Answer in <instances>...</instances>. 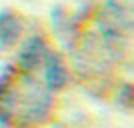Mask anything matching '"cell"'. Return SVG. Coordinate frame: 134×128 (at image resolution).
Listing matches in <instances>:
<instances>
[{
	"instance_id": "277c9868",
	"label": "cell",
	"mask_w": 134,
	"mask_h": 128,
	"mask_svg": "<svg viewBox=\"0 0 134 128\" xmlns=\"http://www.w3.org/2000/svg\"><path fill=\"white\" fill-rule=\"evenodd\" d=\"M46 52V44L40 36H32L28 38L26 42L22 44L20 52H18V62H20V68L30 72L42 62V56Z\"/></svg>"
},
{
	"instance_id": "5b68a950",
	"label": "cell",
	"mask_w": 134,
	"mask_h": 128,
	"mask_svg": "<svg viewBox=\"0 0 134 128\" xmlns=\"http://www.w3.org/2000/svg\"><path fill=\"white\" fill-rule=\"evenodd\" d=\"M22 22L12 12H0V48H8L18 40Z\"/></svg>"
},
{
	"instance_id": "6da1fadb",
	"label": "cell",
	"mask_w": 134,
	"mask_h": 128,
	"mask_svg": "<svg viewBox=\"0 0 134 128\" xmlns=\"http://www.w3.org/2000/svg\"><path fill=\"white\" fill-rule=\"evenodd\" d=\"M50 90L32 76L8 82V74H0V108L4 116H12L22 124L40 122L50 110Z\"/></svg>"
},
{
	"instance_id": "7a4b0ae2",
	"label": "cell",
	"mask_w": 134,
	"mask_h": 128,
	"mask_svg": "<svg viewBox=\"0 0 134 128\" xmlns=\"http://www.w3.org/2000/svg\"><path fill=\"white\" fill-rule=\"evenodd\" d=\"M134 22V0H102L98 24L128 36Z\"/></svg>"
},
{
	"instance_id": "3957f363",
	"label": "cell",
	"mask_w": 134,
	"mask_h": 128,
	"mask_svg": "<svg viewBox=\"0 0 134 128\" xmlns=\"http://www.w3.org/2000/svg\"><path fill=\"white\" fill-rule=\"evenodd\" d=\"M42 68H44V86L48 90H60L68 82V68L58 52H52L46 48L42 56Z\"/></svg>"
}]
</instances>
